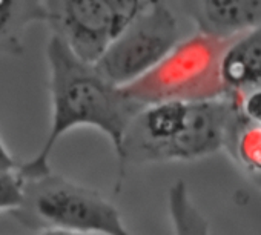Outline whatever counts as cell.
Masks as SVG:
<instances>
[{
	"label": "cell",
	"instance_id": "cell-4",
	"mask_svg": "<svg viewBox=\"0 0 261 235\" xmlns=\"http://www.w3.org/2000/svg\"><path fill=\"white\" fill-rule=\"evenodd\" d=\"M227 45L229 42H218L195 34L186 42H180L149 74L123 89L140 106L174 100L203 101L224 98L218 65Z\"/></svg>",
	"mask_w": 261,
	"mask_h": 235
},
{
	"label": "cell",
	"instance_id": "cell-9",
	"mask_svg": "<svg viewBox=\"0 0 261 235\" xmlns=\"http://www.w3.org/2000/svg\"><path fill=\"white\" fill-rule=\"evenodd\" d=\"M39 22L45 23L42 0H0V56H22L25 34Z\"/></svg>",
	"mask_w": 261,
	"mask_h": 235
},
{
	"label": "cell",
	"instance_id": "cell-11",
	"mask_svg": "<svg viewBox=\"0 0 261 235\" xmlns=\"http://www.w3.org/2000/svg\"><path fill=\"white\" fill-rule=\"evenodd\" d=\"M240 119V112L237 114L235 120L230 128V134L226 146L237 139V143L229 148L235 149L241 163L253 172H261V126L252 125L243 119V123H237Z\"/></svg>",
	"mask_w": 261,
	"mask_h": 235
},
{
	"label": "cell",
	"instance_id": "cell-7",
	"mask_svg": "<svg viewBox=\"0 0 261 235\" xmlns=\"http://www.w3.org/2000/svg\"><path fill=\"white\" fill-rule=\"evenodd\" d=\"M183 13L197 27V34L230 42L261 27V0H192L180 2Z\"/></svg>",
	"mask_w": 261,
	"mask_h": 235
},
{
	"label": "cell",
	"instance_id": "cell-10",
	"mask_svg": "<svg viewBox=\"0 0 261 235\" xmlns=\"http://www.w3.org/2000/svg\"><path fill=\"white\" fill-rule=\"evenodd\" d=\"M168 211L174 235H211L209 223L194 203L183 180L175 181L169 188Z\"/></svg>",
	"mask_w": 261,
	"mask_h": 235
},
{
	"label": "cell",
	"instance_id": "cell-3",
	"mask_svg": "<svg viewBox=\"0 0 261 235\" xmlns=\"http://www.w3.org/2000/svg\"><path fill=\"white\" fill-rule=\"evenodd\" d=\"M13 217L31 230L82 235H130L115 204L98 191L48 174L25 180L22 204Z\"/></svg>",
	"mask_w": 261,
	"mask_h": 235
},
{
	"label": "cell",
	"instance_id": "cell-6",
	"mask_svg": "<svg viewBox=\"0 0 261 235\" xmlns=\"http://www.w3.org/2000/svg\"><path fill=\"white\" fill-rule=\"evenodd\" d=\"M178 43L180 28L171 5L149 0L95 68L114 86L127 88L160 65Z\"/></svg>",
	"mask_w": 261,
	"mask_h": 235
},
{
	"label": "cell",
	"instance_id": "cell-13",
	"mask_svg": "<svg viewBox=\"0 0 261 235\" xmlns=\"http://www.w3.org/2000/svg\"><path fill=\"white\" fill-rule=\"evenodd\" d=\"M238 111L246 122L261 126V89L243 97L238 105Z\"/></svg>",
	"mask_w": 261,
	"mask_h": 235
},
{
	"label": "cell",
	"instance_id": "cell-15",
	"mask_svg": "<svg viewBox=\"0 0 261 235\" xmlns=\"http://www.w3.org/2000/svg\"><path fill=\"white\" fill-rule=\"evenodd\" d=\"M37 235H82V233H71V232H62V230H43Z\"/></svg>",
	"mask_w": 261,
	"mask_h": 235
},
{
	"label": "cell",
	"instance_id": "cell-8",
	"mask_svg": "<svg viewBox=\"0 0 261 235\" xmlns=\"http://www.w3.org/2000/svg\"><path fill=\"white\" fill-rule=\"evenodd\" d=\"M224 98L237 108L243 97L261 89V27L233 39L218 65Z\"/></svg>",
	"mask_w": 261,
	"mask_h": 235
},
{
	"label": "cell",
	"instance_id": "cell-2",
	"mask_svg": "<svg viewBox=\"0 0 261 235\" xmlns=\"http://www.w3.org/2000/svg\"><path fill=\"white\" fill-rule=\"evenodd\" d=\"M238 108L227 98L162 101L143 106L129 123L118 155L127 165L192 162L226 148Z\"/></svg>",
	"mask_w": 261,
	"mask_h": 235
},
{
	"label": "cell",
	"instance_id": "cell-12",
	"mask_svg": "<svg viewBox=\"0 0 261 235\" xmlns=\"http://www.w3.org/2000/svg\"><path fill=\"white\" fill-rule=\"evenodd\" d=\"M25 178L19 171L0 174V212H14L23 201Z\"/></svg>",
	"mask_w": 261,
	"mask_h": 235
},
{
	"label": "cell",
	"instance_id": "cell-5",
	"mask_svg": "<svg viewBox=\"0 0 261 235\" xmlns=\"http://www.w3.org/2000/svg\"><path fill=\"white\" fill-rule=\"evenodd\" d=\"M45 23L77 59L95 65L149 0H42Z\"/></svg>",
	"mask_w": 261,
	"mask_h": 235
},
{
	"label": "cell",
	"instance_id": "cell-1",
	"mask_svg": "<svg viewBox=\"0 0 261 235\" xmlns=\"http://www.w3.org/2000/svg\"><path fill=\"white\" fill-rule=\"evenodd\" d=\"M51 95V126L40 151L19 168L25 180L51 174V154L59 140L74 128L89 126L103 133L118 159L123 137L143 108L123 88L114 86L95 68L77 59L59 39L46 45Z\"/></svg>",
	"mask_w": 261,
	"mask_h": 235
},
{
	"label": "cell",
	"instance_id": "cell-14",
	"mask_svg": "<svg viewBox=\"0 0 261 235\" xmlns=\"http://www.w3.org/2000/svg\"><path fill=\"white\" fill-rule=\"evenodd\" d=\"M20 165L22 163L7 148V145L4 142V137H2V133H0V174L19 171Z\"/></svg>",
	"mask_w": 261,
	"mask_h": 235
}]
</instances>
